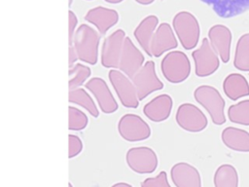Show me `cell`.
Returning a JSON list of instances; mask_svg holds the SVG:
<instances>
[{"instance_id":"cell-1","label":"cell","mask_w":249,"mask_h":187,"mask_svg":"<svg viewBox=\"0 0 249 187\" xmlns=\"http://www.w3.org/2000/svg\"><path fill=\"white\" fill-rule=\"evenodd\" d=\"M99 43L100 34L97 30L88 23H82L78 26L74 36L73 46L80 61L95 65L98 60Z\"/></svg>"},{"instance_id":"cell-2","label":"cell","mask_w":249,"mask_h":187,"mask_svg":"<svg viewBox=\"0 0 249 187\" xmlns=\"http://www.w3.org/2000/svg\"><path fill=\"white\" fill-rule=\"evenodd\" d=\"M194 97L207 111L213 124L221 126L226 123V101L215 87L200 85L194 91Z\"/></svg>"},{"instance_id":"cell-3","label":"cell","mask_w":249,"mask_h":187,"mask_svg":"<svg viewBox=\"0 0 249 187\" xmlns=\"http://www.w3.org/2000/svg\"><path fill=\"white\" fill-rule=\"evenodd\" d=\"M191 61L188 56L179 50L166 53L160 61L161 74L171 84L186 81L191 74Z\"/></svg>"},{"instance_id":"cell-4","label":"cell","mask_w":249,"mask_h":187,"mask_svg":"<svg viewBox=\"0 0 249 187\" xmlns=\"http://www.w3.org/2000/svg\"><path fill=\"white\" fill-rule=\"evenodd\" d=\"M172 28L179 43L185 50H193L196 47L200 27L196 18L188 11L178 12L172 19Z\"/></svg>"},{"instance_id":"cell-5","label":"cell","mask_w":249,"mask_h":187,"mask_svg":"<svg viewBox=\"0 0 249 187\" xmlns=\"http://www.w3.org/2000/svg\"><path fill=\"white\" fill-rule=\"evenodd\" d=\"M118 132L120 136L128 142H138L148 139L152 131L148 123L139 115L126 113L118 122Z\"/></svg>"},{"instance_id":"cell-6","label":"cell","mask_w":249,"mask_h":187,"mask_svg":"<svg viewBox=\"0 0 249 187\" xmlns=\"http://www.w3.org/2000/svg\"><path fill=\"white\" fill-rule=\"evenodd\" d=\"M108 78L122 105L126 108H137L140 100L132 79L120 69H110Z\"/></svg>"},{"instance_id":"cell-7","label":"cell","mask_w":249,"mask_h":187,"mask_svg":"<svg viewBox=\"0 0 249 187\" xmlns=\"http://www.w3.org/2000/svg\"><path fill=\"white\" fill-rule=\"evenodd\" d=\"M127 167L135 173L148 174L154 172L159 165L157 153L149 146H135L125 154Z\"/></svg>"},{"instance_id":"cell-8","label":"cell","mask_w":249,"mask_h":187,"mask_svg":"<svg viewBox=\"0 0 249 187\" xmlns=\"http://www.w3.org/2000/svg\"><path fill=\"white\" fill-rule=\"evenodd\" d=\"M177 125L189 132H199L206 129L208 120L205 114L196 105L185 102L178 106L175 113Z\"/></svg>"},{"instance_id":"cell-9","label":"cell","mask_w":249,"mask_h":187,"mask_svg":"<svg viewBox=\"0 0 249 187\" xmlns=\"http://www.w3.org/2000/svg\"><path fill=\"white\" fill-rule=\"evenodd\" d=\"M192 57L195 61V73L197 77L210 76L220 66V57L207 38H203L200 46L193 51Z\"/></svg>"},{"instance_id":"cell-10","label":"cell","mask_w":249,"mask_h":187,"mask_svg":"<svg viewBox=\"0 0 249 187\" xmlns=\"http://www.w3.org/2000/svg\"><path fill=\"white\" fill-rule=\"evenodd\" d=\"M132 82L136 88L139 100L145 99L154 92L163 89L164 85L158 77L156 72V65L153 60H148L138 70L132 78Z\"/></svg>"},{"instance_id":"cell-11","label":"cell","mask_w":249,"mask_h":187,"mask_svg":"<svg viewBox=\"0 0 249 187\" xmlns=\"http://www.w3.org/2000/svg\"><path fill=\"white\" fill-rule=\"evenodd\" d=\"M125 32L119 28L105 37L101 47L100 62L108 69H118L123 51V45L125 38Z\"/></svg>"},{"instance_id":"cell-12","label":"cell","mask_w":249,"mask_h":187,"mask_svg":"<svg viewBox=\"0 0 249 187\" xmlns=\"http://www.w3.org/2000/svg\"><path fill=\"white\" fill-rule=\"evenodd\" d=\"M84 86L93 95L102 113L112 114L118 110V102L113 95L108 84L103 78H89V80Z\"/></svg>"},{"instance_id":"cell-13","label":"cell","mask_w":249,"mask_h":187,"mask_svg":"<svg viewBox=\"0 0 249 187\" xmlns=\"http://www.w3.org/2000/svg\"><path fill=\"white\" fill-rule=\"evenodd\" d=\"M144 55L132 42L130 37L126 36L124 41L118 69L132 79L138 70H140V68L144 65Z\"/></svg>"},{"instance_id":"cell-14","label":"cell","mask_w":249,"mask_h":187,"mask_svg":"<svg viewBox=\"0 0 249 187\" xmlns=\"http://www.w3.org/2000/svg\"><path fill=\"white\" fill-rule=\"evenodd\" d=\"M178 47L176 34L168 22H161L157 27L151 41V56L160 57Z\"/></svg>"},{"instance_id":"cell-15","label":"cell","mask_w":249,"mask_h":187,"mask_svg":"<svg viewBox=\"0 0 249 187\" xmlns=\"http://www.w3.org/2000/svg\"><path fill=\"white\" fill-rule=\"evenodd\" d=\"M170 178L175 187H202L198 169L187 162H178L170 168Z\"/></svg>"},{"instance_id":"cell-16","label":"cell","mask_w":249,"mask_h":187,"mask_svg":"<svg viewBox=\"0 0 249 187\" xmlns=\"http://www.w3.org/2000/svg\"><path fill=\"white\" fill-rule=\"evenodd\" d=\"M119 18V13L116 10L96 6L87 12L85 20L94 25L100 35H105L110 28L118 23Z\"/></svg>"},{"instance_id":"cell-17","label":"cell","mask_w":249,"mask_h":187,"mask_svg":"<svg viewBox=\"0 0 249 187\" xmlns=\"http://www.w3.org/2000/svg\"><path fill=\"white\" fill-rule=\"evenodd\" d=\"M173 99L167 94H160L153 97L143 107V114L152 122L160 123L167 120L171 114Z\"/></svg>"},{"instance_id":"cell-18","label":"cell","mask_w":249,"mask_h":187,"mask_svg":"<svg viewBox=\"0 0 249 187\" xmlns=\"http://www.w3.org/2000/svg\"><path fill=\"white\" fill-rule=\"evenodd\" d=\"M208 38L211 47L217 53L222 62H229L231 44V30L224 25H214L208 31Z\"/></svg>"},{"instance_id":"cell-19","label":"cell","mask_w":249,"mask_h":187,"mask_svg":"<svg viewBox=\"0 0 249 187\" xmlns=\"http://www.w3.org/2000/svg\"><path fill=\"white\" fill-rule=\"evenodd\" d=\"M223 19H231L249 11V0H200Z\"/></svg>"},{"instance_id":"cell-20","label":"cell","mask_w":249,"mask_h":187,"mask_svg":"<svg viewBox=\"0 0 249 187\" xmlns=\"http://www.w3.org/2000/svg\"><path fill=\"white\" fill-rule=\"evenodd\" d=\"M159 26V18L155 15H149L145 17L135 27L133 31L134 38L138 45L149 56H151V41L154 33Z\"/></svg>"},{"instance_id":"cell-21","label":"cell","mask_w":249,"mask_h":187,"mask_svg":"<svg viewBox=\"0 0 249 187\" xmlns=\"http://www.w3.org/2000/svg\"><path fill=\"white\" fill-rule=\"evenodd\" d=\"M223 143L230 149L237 152H249V132L245 130L227 127L221 133Z\"/></svg>"},{"instance_id":"cell-22","label":"cell","mask_w":249,"mask_h":187,"mask_svg":"<svg viewBox=\"0 0 249 187\" xmlns=\"http://www.w3.org/2000/svg\"><path fill=\"white\" fill-rule=\"evenodd\" d=\"M223 91L231 100L249 95V84L246 78L239 73H231L223 81Z\"/></svg>"},{"instance_id":"cell-23","label":"cell","mask_w":249,"mask_h":187,"mask_svg":"<svg viewBox=\"0 0 249 187\" xmlns=\"http://www.w3.org/2000/svg\"><path fill=\"white\" fill-rule=\"evenodd\" d=\"M68 101L84 108L90 116L97 118L99 116V110L93 101L90 94L88 93L87 89L77 88L74 90H69L68 92Z\"/></svg>"},{"instance_id":"cell-24","label":"cell","mask_w":249,"mask_h":187,"mask_svg":"<svg viewBox=\"0 0 249 187\" xmlns=\"http://www.w3.org/2000/svg\"><path fill=\"white\" fill-rule=\"evenodd\" d=\"M214 187H238V173L230 164H222L217 168L213 176Z\"/></svg>"},{"instance_id":"cell-25","label":"cell","mask_w":249,"mask_h":187,"mask_svg":"<svg viewBox=\"0 0 249 187\" xmlns=\"http://www.w3.org/2000/svg\"><path fill=\"white\" fill-rule=\"evenodd\" d=\"M90 74L91 70L88 65L82 62H76L68 69V89L74 90L81 88L89 80Z\"/></svg>"},{"instance_id":"cell-26","label":"cell","mask_w":249,"mask_h":187,"mask_svg":"<svg viewBox=\"0 0 249 187\" xmlns=\"http://www.w3.org/2000/svg\"><path fill=\"white\" fill-rule=\"evenodd\" d=\"M233 66L240 71H249V34L242 35L236 44Z\"/></svg>"},{"instance_id":"cell-27","label":"cell","mask_w":249,"mask_h":187,"mask_svg":"<svg viewBox=\"0 0 249 187\" xmlns=\"http://www.w3.org/2000/svg\"><path fill=\"white\" fill-rule=\"evenodd\" d=\"M228 117L231 123L249 126V99L231 105L228 109Z\"/></svg>"},{"instance_id":"cell-28","label":"cell","mask_w":249,"mask_h":187,"mask_svg":"<svg viewBox=\"0 0 249 187\" xmlns=\"http://www.w3.org/2000/svg\"><path fill=\"white\" fill-rule=\"evenodd\" d=\"M89 124V117L85 111L75 106H68V130L72 131H83Z\"/></svg>"},{"instance_id":"cell-29","label":"cell","mask_w":249,"mask_h":187,"mask_svg":"<svg viewBox=\"0 0 249 187\" xmlns=\"http://www.w3.org/2000/svg\"><path fill=\"white\" fill-rule=\"evenodd\" d=\"M141 187H171L169 184L167 173L164 170H161L158 175L147 177L140 183Z\"/></svg>"},{"instance_id":"cell-30","label":"cell","mask_w":249,"mask_h":187,"mask_svg":"<svg viewBox=\"0 0 249 187\" xmlns=\"http://www.w3.org/2000/svg\"><path fill=\"white\" fill-rule=\"evenodd\" d=\"M83 151V142L82 139L74 134H68V158L73 159L78 156Z\"/></svg>"},{"instance_id":"cell-31","label":"cell","mask_w":249,"mask_h":187,"mask_svg":"<svg viewBox=\"0 0 249 187\" xmlns=\"http://www.w3.org/2000/svg\"><path fill=\"white\" fill-rule=\"evenodd\" d=\"M77 25H78L77 16L73 11L69 10L68 11V47L73 46V40L77 30Z\"/></svg>"},{"instance_id":"cell-32","label":"cell","mask_w":249,"mask_h":187,"mask_svg":"<svg viewBox=\"0 0 249 187\" xmlns=\"http://www.w3.org/2000/svg\"><path fill=\"white\" fill-rule=\"evenodd\" d=\"M77 60L79 59L74 46L68 47V67L73 66L77 62Z\"/></svg>"},{"instance_id":"cell-33","label":"cell","mask_w":249,"mask_h":187,"mask_svg":"<svg viewBox=\"0 0 249 187\" xmlns=\"http://www.w3.org/2000/svg\"><path fill=\"white\" fill-rule=\"evenodd\" d=\"M111 187H133V186L127 182H117V183H114Z\"/></svg>"},{"instance_id":"cell-34","label":"cell","mask_w":249,"mask_h":187,"mask_svg":"<svg viewBox=\"0 0 249 187\" xmlns=\"http://www.w3.org/2000/svg\"><path fill=\"white\" fill-rule=\"evenodd\" d=\"M134 1L140 5H150L155 2V0H134Z\"/></svg>"},{"instance_id":"cell-35","label":"cell","mask_w":249,"mask_h":187,"mask_svg":"<svg viewBox=\"0 0 249 187\" xmlns=\"http://www.w3.org/2000/svg\"><path fill=\"white\" fill-rule=\"evenodd\" d=\"M104 1L109 4H119V3H122L124 0H104Z\"/></svg>"},{"instance_id":"cell-36","label":"cell","mask_w":249,"mask_h":187,"mask_svg":"<svg viewBox=\"0 0 249 187\" xmlns=\"http://www.w3.org/2000/svg\"><path fill=\"white\" fill-rule=\"evenodd\" d=\"M68 187H74V186H73V184H72L70 181L68 182Z\"/></svg>"},{"instance_id":"cell-37","label":"cell","mask_w":249,"mask_h":187,"mask_svg":"<svg viewBox=\"0 0 249 187\" xmlns=\"http://www.w3.org/2000/svg\"><path fill=\"white\" fill-rule=\"evenodd\" d=\"M86 1H91V0H86Z\"/></svg>"}]
</instances>
